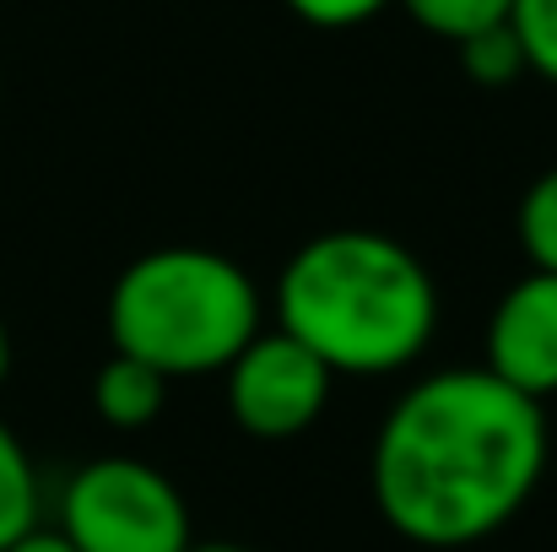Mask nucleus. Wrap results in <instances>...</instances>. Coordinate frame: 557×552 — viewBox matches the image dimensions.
<instances>
[{
	"mask_svg": "<svg viewBox=\"0 0 557 552\" xmlns=\"http://www.w3.org/2000/svg\"><path fill=\"white\" fill-rule=\"evenodd\" d=\"M282 5L293 16H304L309 27H363L395 0H282Z\"/></svg>",
	"mask_w": 557,
	"mask_h": 552,
	"instance_id": "ddd939ff",
	"label": "nucleus"
},
{
	"mask_svg": "<svg viewBox=\"0 0 557 552\" xmlns=\"http://www.w3.org/2000/svg\"><path fill=\"white\" fill-rule=\"evenodd\" d=\"M276 331L304 342L336 379L411 368L438 331V287L422 255L373 228H331L293 249L271 293Z\"/></svg>",
	"mask_w": 557,
	"mask_h": 552,
	"instance_id": "f03ea898",
	"label": "nucleus"
},
{
	"mask_svg": "<svg viewBox=\"0 0 557 552\" xmlns=\"http://www.w3.org/2000/svg\"><path fill=\"white\" fill-rule=\"evenodd\" d=\"M509 27H515V38L525 49L531 76L557 87V0H515Z\"/></svg>",
	"mask_w": 557,
	"mask_h": 552,
	"instance_id": "f8f14e48",
	"label": "nucleus"
},
{
	"mask_svg": "<svg viewBox=\"0 0 557 552\" xmlns=\"http://www.w3.org/2000/svg\"><path fill=\"white\" fill-rule=\"evenodd\" d=\"M547 450V412L536 401L487 368H438L400 390L373 433V504L417 548H471L531 504Z\"/></svg>",
	"mask_w": 557,
	"mask_h": 552,
	"instance_id": "f257e3e1",
	"label": "nucleus"
},
{
	"mask_svg": "<svg viewBox=\"0 0 557 552\" xmlns=\"http://www.w3.org/2000/svg\"><path fill=\"white\" fill-rule=\"evenodd\" d=\"M455 49H460V71H466L476 87H509V82L531 76L525 49H520V38H515L509 22H498V27H487V33H471V38L455 44Z\"/></svg>",
	"mask_w": 557,
	"mask_h": 552,
	"instance_id": "9d476101",
	"label": "nucleus"
},
{
	"mask_svg": "<svg viewBox=\"0 0 557 552\" xmlns=\"http://www.w3.org/2000/svg\"><path fill=\"white\" fill-rule=\"evenodd\" d=\"M487 373L525 401L547 406L557 395V277L525 271L509 282L487 315Z\"/></svg>",
	"mask_w": 557,
	"mask_h": 552,
	"instance_id": "423d86ee",
	"label": "nucleus"
},
{
	"mask_svg": "<svg viewBox=\"0 0 557 552\" xmlns=\"http://www.w3.org/2000/svg\"><path fill=\"white\" fill-rule=\"evenodd\" d=\"M515 233H520V249H525L531 271H553L557 277V163L547 174H536V184L525 189Z\"/></svg>",
	"mask_w": 557,
	"mask_h": 552,
	"instance_id": "9b49d317",
	"label": "nucleus"
},
{
	"mask_svg": "<svg viewBox=\"0 0 557 552\" xmlns=\"http://www.w3.org/2000/svg\"><path fill=\"white\" fill-rule=\"evenodd\" d=\"M38 471L27 444L16 439V428L0 417V552L16 548L27 531H38Z\"/></svg>",
	"mask_w": 557,
	"mask_h": 552,
	"instance_id": "6e6552de",
	"label": "nucleus"
},
{
	"mask_svg": "<svg viewBox=\"0 0 557 552\" xmlns=\"http://www.w3.org/2000/svg\"><path fill=\"white\" fill-rule=\"evenodd\" d=\"M260 331L265 293L222 249H147L109 287V347L163 379L222 373Z\"/></svg>",
	"mask_w": 557,
	"mask_h": 552,
	"instance_id": "7ed1b4c3",
	"label": "nucleus"
},
{
	"mask_svg": "<svg viewBox=\"0 0 557 552\" xmlns=\"http://www.w3.org/2000/svg\"><path fill=\"white\" fill-rule=\"evenodd\" d=\"M336 373L287 331H260L233 364L222 368V401L244 439L287 444L304 439L331 406Z\"/></svg>",
	"mask_w": 557,
	"mask_h": 552,
	"instance_id": "39448f33",
	"label": "nucleus"
},
{
	"mask_svg": "<svg viewBox=\"0 0 557 552\" xmlns=\"http://www.w3.org/2000/svg\"><path fill=\"white\" fill-rule=\"evenodd\" d=\"M189 552H249V548H238V542H195Z\"/></svg>",
	"mask_w": 557,
	"mask_h": 552,
	"instance_id": "dca6fc26",
	"label": "nucleus"
},
{
	"mask_svg": "<svg viewBox=\"0 0 557 552\" xmlns=\"http://www.w3.org/2000/svg\"><path fill=\"white\" fill-rule=\"evenodd\" d=\"M76 552H189V504L169 471L141 455H98L71 471L60 526Z\"/></svg>",
	"mask_w": 557,
	"mask_h": 552,
	"instance_id": "20e7f679",
	"label": "nucleus"
},
{
	"mask_svg": "<svg viewBox=\"0 0 557 552\" xmlns=\"http://www.w3.org/2000/svg\"><path fill=\"white\" fill-rule=\"evenodd\" d=\"M169 384L174 379H163L158 368L136 364L125 353H109V364L92 379V406L114 433H141L169 412Z\"/></svg>",
	"mask_w": 557,
	"mask_h": 552,
	"instance_id": "0eeeda50",
	"label": "nucleus"
},
{
	"mask_svg": "<svg viewBox=\"0 0 557 552\" xmlns=\"http://www.w3.org/2000/svg\"><path fill=\"white\" fill-rule=\"evenodd\" d=\"M5 373H11V331L0 320V384H5Z\"/></svg>",
	"mask_w": 557,
	"mask_h": 552,
	"instance_id": "2eb2a0df",
	"label": "nucleus"
},
{
	"mask_svg": "<svg viewBox=\"0 0 557 552\" xmlns=\"http://www.w3.org/2000/svg\"><path fill=\"white\" fill-rule=\"evenodd\" d=\"M5 552H76V548H71V542H65L60 531H49V526H38V531H27V537H22L16 548H5Z\"/></svg>",
	"mask_w": 557,
	"mask_h": 552,
	"instance_id": "4468645a",
	"label": "nucleus"
},
{
	"mask_svg": "<svg viewBox=\"0 0 557 552\" xmlns=\"http://www.w3.org/2000/svg\"><path fill=\"white\" fill-rule=\"evenodd\" d=\"M422 33L444 38V44H466L471 33H487L498 22H509L515 0H395Z\"/></svg>",
	"mask_w": 557,
	"mask_h": 552,
	"instance_id": "1a4fd4ad",
	"label": "nucleus"
}]
</instances>
